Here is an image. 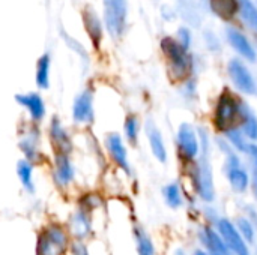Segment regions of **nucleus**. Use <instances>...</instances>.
<instances>
[{
    "instance_id": "11",
    "label": "nucleus",
    "mask_w": 257,
    "mask_h": 255,
    "mask_svg": "<svg viewBox=\"0 0 257 255\" xmlns=\"http://www.w3.org/2000/svg\"><path fill=\"white\" fill-rule=\"evenodd\" d=\"M72 122L77 126H92L95 122V95L92 87H84L72 101Z\"/></svg>"
},
{
    "instance_id": "21",
    "label": "nucleus",
    "mask_w": 257,
    "mask_h": 255,
    "mask_svg": "<svg viewBox=\"0 0 257 255\" xmlns=\"http://www.w3.org/2000/svg\"><path fill=\"white\" fill-rule=\"evenodd\" d=\"M133 240L137 255H158V249L151 233L140 224L133 225Z\"/></svg>"
},
{
    "instance_id": "5",
    "label": "nucleus",
    "mask_w": 257,
    "mask_h": 255,
    "mask_svg": "<svg viewBox=\"0 0 257 255\" xmlns=\"http://www.w3.org/2000/svg\"><path fill=\"white\" fill-rule=\"evenodd\" d=\"M72 239L66 227L60 222L45 224L36 237L35 255H66L71 251Z\"/></svg>"
},
{
    "instance_id": "41",
    "label": "nucleus",
    "mask_w": 257,
    "mask_h": 255,
    "mask_svg": "<svg viewBox=\"0 0 257 255\" xmlns=\"http://www.w3.org/2000/svg\"><path fill=\"white\" fill-rule=\"evenodd\" d=\"M175 39L181 44L182 48H185V50L190 51V47H191V42H193V35H191V32H190L188 27H181L178 30V35H176Z\"/></svg>"
},
{
    "instance_id": "34",
    "label": "nucleus",
    "mask_w": 257,
    "mask_h": 255,
    "mask_svg": "<svg viewBox=\"0 0 257 255\" xmlns=\"http://www.w3.org/2000/svg\"><path fill=\"white\" fill-rule=\"evenodd\" d=\"M223 215L224 213L221 212V209L217 204H202L200 224H205V225H209V227H215V224L218 222V219Z\"/></svg>"
},
{
    "instance_id": "39",
    "label": "nucleus",
    "mask_w": 257,
    "mask_h": 255,
    "mask_svg": "<svg viewBox=\"0 0 257 255\" xmlns=\"http://www.w3.org/2000/svg\"><path fill=\"white\" fill-rule=\"evenodd\" d=\"M214 150L215 153H218L221 158L232 153V147L229 146V143L226 141V138L223 135H214Z\"/></svg>"
},
{
    "instance_id": "33",
    "label": "nucleus",
    "mask_w": 257,
    "mask_h": 255,
    "mask_svg": "<svg viewBox=\"0 0 257 255\" xmlns=\"http://www.w3.org/2000/svg\"><path fill=\"white\" fill-rule=\"evenodd\" d=\"M187 186V185H185ZM188 189V188H187ZM185 210H187V215H188V219L194 224V225H197V224H200V215H202V203L188 191L187 192V201H185V207H184Z\"/></svg>"
},
{
    "instance_id": "23",
    "label": "nucleus",
    "mask_w": 257,
    "mask_h": 255,
    "mask_svg": "<svg viewBox=\"0 0 257 255\" xmlns=\"http://www.w3.org/2000/svg\"><path fill=\"white\" fill-rule=\"evenodd\" d=\"M83 24H84V29H86L87 36L90 38L93 47H95V48H99L101 41H102V35H104L102 23H101L98 14H96L90 6H87V8L83 11Z\"/></svg>"
},
{
    "instance_id": "44",
    "label": "nucleus",
    "mask_w": 257,
    "mask_h": 255,
    "mask_svg": "<svg viewBox=\"0 0 257 255\" xmlns=\"http://www.w3.org/2000/svg\"><path fill=\"white\" fill-rule=\"evenodd\" d=\"M248 195L251 197V201H253V203L257 206V183H251Z\"/></svg>"
},
{
    "instance_id": "45",
    "label": "nucleus",
    "mask_w": 257,
    "mask_h": 255,
    "mask_svg": "<svg viewBox=\"0 0 257 255\" xmlns=\"http://www.w3.org/2000/svg\"><path fill=\"white\" fill-rule=\"evenodd\" d=\"M191 255H211L208 251H205L203 248H200V246H194L193 249H191Z\"/></svg>"
},
{
    "instance_id": "46",
    "label": "nucleus",
    "mask_w": 257,
    "mask_h": 255,
    "mask_svg": "<svg viewBox=\"0 0 257 255\" xmlns=\"http://www.w3.org/2000/svg\"><path fill=\"white\" fill-rule=\"evenodd\" d=\"M253 255H257V248H256V251H254V254H253Z\"/></svg>"
},
{
    "instance_id": "30",
    "label": "nucleus",
    "mask_w": 257,
    "mask_h": 255,
    "mask_svg": "<svg viewBox=\"0 0 257 255\" xmlns=\"http://www.w3.org/2000/svg\"><path fill=\"white\" fill-rule=\"evenodd\" d=\"M179 95L187 104H196L200 96L197 77H191V78L179 83Z\"/></svg>"
},
{
    "instance_id": "10",
    "label": "nucleus",
    "mask_w": 257,
    "mask_h": 255,
    "mask_svg": "<svg viewBox=\"0 0 257 255\" xmlns=\"http://www.w3.org/2000/svg\"><path fill=\"white\" fill-rule=\"evenodd\" d=\"M104 2V23L107 32L113 39L122 38L126 29L128 6L126 0H102Z\"/></svg>"
},
{
    "instance_id": "35",
    "label": "nucleus",
    "mask_w": 257,
    "mask_h": 255,
    "mask_svg": "<svg viewBox=\"0 0 257 255\" xmlns=\"http://www.w3.org/2000/svg\"><path fill=\"white\" fill-rule=\"evenodd\" d=\"M101 206H102V198L96 192H86V194H83L80 197L78 203H77V207H80L83 210H87L90 213H93Z\"/></svg>"
},
{
    "instance_id": "40",
    "label": "nucleus",
    "mask_w": 257,
    "mask_h": 255,
    "mask_svg": "<svg viewBox=\"0 0 257 255\" xmlns=\"http://www.w3.org/2000/svg\"><path fill=\"white\" fill-rule=\"evenodd\" d=\"M203 41L206 44V48L211 51V53H217L221 50V42H220V38L214 33V32H205L203 35Z\"/></svg>"
},
{
    "instance_id": "2",
    "label": "nucleus",
    "mask_w": 257,
    "mask_h": 255,
    "mask_svg": "<svg viewBox=\"0 0 257 255\" xmlns=\"http://www.w3.org/2000/svg\"><path fill=\"white\" fill-rule=\"evenodd\" d=\"M247 99L238 95L232 87H223L212 101L209 110L208 126L215 135H223L227 131L239 126L242 108Z\"/></svg>"
},
{
    "instance_id": "8",
    "label": "nucleus",
    "mask_w": 257,
    "mask_h": 255,
    "mask_svg": "<svg viewBox=\"0 0 257 255\" xmlns=\"http://www.w3.org/2000/svg\"><path fill=\"white\" fill-rule=\"evenodd\" d=\"M104 150H105L108 159L111 161V164L117 170H120L128 177L133 176V164L130 161L128 144L125 143L120 132L111 131V132L105 134V137H104Z\"/></svg>"
},
{
    "instance_id": "28",
    "label": "nucleus",
    "mask_w": 257,
    "mask_h": 255,
    "mask_svg": "<svg viewBox=\"0 0 257 255\" xmlns=\"http://www.w3.org/2000/svg\"><path fill=\"white\" fill-rule=\"evenodd\" d=\"M233 224H235V227H236V230L239 231V234L242 236V239L253 248V246H256L257 243V230L256 227L244 216V215H241V213H238V215H235L233 218Z\"/></svg>"
},
{
    "instance_id": "20",
    "label": "nucleus",
    "mask_w": 257,
    "mask_h": 255,
    "mask_svg": "<svg viewBox=\"0 0 257 255\" xmlns=\"http://www.w3.org/2000/svg\"><path fill=\"white\" fill-rule=\"evenodd\" d=\"M226 39L229 42V45L236 51V54L239 56L241 60H244L245 63H256L257 62V50L256 47L250 42V39L239 32L238 29L229 27L226 30Z\"/></svg>"
},
{
    "instance_id": "9",
    "label": "nucleus",
    "mask_w": 257,
    "mask_h": 255,
    "mask_svg": "<svg viewBox=\"0 0 257 255\" xmlns=\"http://www.w3.org/2000/svg\"><path fill=\"white\" fill-rule=\"evenodd\" d=\"M18 149L23 153L24 159L32 162L33 165H39L44 162V153H42V141H41V129L39 125L27 123L24 126V131L20 134L18 140Z\"/></svg>"
},
{
    "instance_id": "16",
    "label": "nucleus",
    "mask_w": 257,
    "mask_h": 255,
    "mask_svg": "<svg viewBox=\"0 0 257 255\" xmlns=\"http://www.w3.org/2000/svg\"><path fill=\"white\" fill-rule=\"evenodd\" d=\"M194 237H196L197 246L203 248L211 255H233L214 227L197 224L194 230Z\"/></svg>"
},
{
    "instance_id": "27",
    "label": "nucleus",
    "mask_w": 257,
    "mask_h": 255,
    "mask_svg": "<svg viewBox=\"0 0 257 255\" xmlns=\"http://www.w3.org/2000/svg\"><path fill=\"white\" fill-rule=\"evenodd\" d=\"M50 72H51V57L48 53H45L36 62L35 83H36L38 89L47 90L50 87Z\"/></svg>"
},
{
    "instance_id": "17",
    "label": "nucleus",
    "mask_w": 257,
    "mask_h": 255,
    "mask_svg": "<svg viewBox=\"0 0 257 255\" xmlns=\"http://www.w3.org/2000/svg\"><path fill=\"white\" fill-rule=\"evenodd\" d=\"M47 134H48V140H50V144H51V149L54 153H66V155L72 153L74 141L60 117L53 116L50 119Z\"/></svg>"
},
{
    "instance_id": "4",
    "label": "nucleus",
    "mask_w": 257,
    "mask_h": 255,
    "mask_svg": "<svg viewBox=\"0 0 257 255\" xmlns=\"http://www.w3.org/2000/svg\"><path fill=\"white\" fill-rule=\"evenodd\" d=\"M220 171L226 180L227 188L236 197H245L250 192L251 177L245 165L244 155L232 152L221 158Z\"/></svg>"
},
{
    "instance_id": "43",
    "label": "nucleus",
    "mask_w": 257,
    "mask_h": 255,
    "mask_svg": "<svg viewBox=\"0 0 257 255\" xmlns=\"http://www.w3.org/2000/svg\"><path fill=\"white\" fill-rule=\"evenodd\" d=\"M170 255H191V251L184 245H178L170 251Z\"/></svg>"
},
{
    "instance_id": "15",
    "label": "nucleus",
    "mask_w": 257,
    "mask_h": 255,
    "mask_svg": "<svg viewBox=\"0 0 257 255\" xmlns=\"http://www.w3.org/2000/svg\"><path fill=\"white\" fill-rule=\"evenodd\" d=\"M53 182L59 189H68L74 185L77 168L74 165V161L71 155L66 153H54L53 156Z\"/></svg>"
},
{
    "instance_id": "14",
    "label": "nucleus",
    "mask_w": 257,
    "mask_h": 255,
    "mask_svg": "<svg viewBox=\"0 0 257 255\" xmlns=\"http://www.w3.org/2000/svg\"><path fill=\"white\" fill-rule=\"evenodd\" d=\"M93 213L83 210L77 207L71 215L66 222V230L72 239V242H81L84 243L93 233Z\"/></svg>"
},
{
    "instance_id": "42",
    "label": "nucleus",
    "mask_w": 257,
    "mask_h": 255,
    "mask_svg": "<svg viewBox=\"0 0 257 255\" xmlns=\"http://www.w3.org/2000/svg\"><path fill=\"white\" fill-rule=\"evenodd\" d=\"M69 252L72 255H90L86 243H81V242H72Z\"/></svg>"
},
{
    "instance_id": "36",
    "label": "nucleus",
    "mask_w": 257,
    "mask_h": 255,
    "mask_svg": "<svg viewBox=\"0 0 257 255\" xmlns=\"http://www.w3.org/2000/svg\"><path fill=\"white\" fill-rule=\"evenodd\" d=\"M244 159L251 177V183H257V144L248 146L247 152L244 153Z\"/></svg>"
},
{
    "instance_id": "25",
    "label": "nucleus",
    "mask_w": 257,
    "mask_h": 255,
    "mask_svg": "<svg viewBox=\"0 0 257 255\" xmlns=\"http://www.w3.org/2000/svg\"><path fill=\"white\" fill-rule=\"evenodd\" d=\"M15 171H17V177H18L20 185L24 189V192H27L29 195H33L35 191H36V183H35V179H33L35 165L23 158V159H20L17 162Z\"/></svg>"
},
{
    "instance_id": "24",
    "label": "nucleus",
    "mask_w": 257,
    "mask_h": 255,
    "mask_svg": "<svg viewBox=\"0 0 257 255\" xmlns=\"http://www.w3.org/2000/svg\"><path fill=\"white\" fill-rule=\"evenodd\" d=\"M239 129L242 131V134L251 144H257V111L251 107L248 101L245 102L242 108Z\"/></svg>"
},
{
    "instance_id": "13",
    "label": "nucleus",
    "mask_w": 257,
    "mask_h": 255,
    "mask_svg": "<svg viewBox=\"0 0 257 255\" xmlns=\"http://www.w3.org/2000/svg\"><path fill=\"white\" fill-rule=\"evenodd\" d=\"M143 131H145V137H146L148 147H149L152 158L158 164H163V165L167 164L170 159V152H169V147H167V143H166L161 128L152 119H148L143 123Z\"/></svg>"
},
{
    "instance_id": "1",
    "label": "nucleus",
    "mask_w": 257,
    "mask_h": 255,
    "mask_svg": "<svg viewBox=\"0 0 257 255\" xmlns=\"http://www.w3.org/2000/svg\"><path fill=\"white\" fill-rule=\"evenodd\" d=\"M182 180L188 191L202 204H215L218 198L217 179L214 168V155L200 153L199 158L185 167H181Z\"/></svg>"
},
{
    "instance_id": "22",
    "label": "nucleus",
    "mask_w": 257,
    "mask_h": 255,
    "mask_svg": "<svg viewBox=\"0 0 257 255\" xmlns=\"http://www.w3.org/2000/svg\"><path fill=\"white\" fill-rule=\"evenodd\" d=\"M142 131H143L142 117L136 113L126 114L123 119V126H122V137H123L125 143L133 147H137L140 143Z\"/></svg>"
},
{
    "instance_id": "7",
    "label": "nucleus",
    "mask_w": 257,
    "mask_h": 255,
    "mask_svg": "<svg viewBox=\"0 0 257 255\" xmlns=\"http://www.w3.org/2000/svg\"><path fill=\"white\" fill-rule=\"evenodd\" d=\"M227 77L230 81V87L241 95L242 98H256L257 96V80L251 69L247 66L244 60L239 57H232L226 66Z\"/></svg>"
},
{
    "instance_id": "31",
    "label": "nucleus",
    "mask_w": 257,
    "mask_h": 255,
    "mask_svg": "<svg viewBox=\"0 0 257 255\" xmlns=\"http://www.w3.org/2000/svg\"><path fill=\"white\" fill-rule=\"evenodd\" d=\"M178 9L181 17L190 23L191 26H199L200 24V14L199 9L194 3V0H179L178 2Z\"/></svg>"
},
{
    "instance_id": "29",
    "label": "nucleus",
    "mask_w": 257,
    "mask_h": 255,
    "mask_svg": "<svg viewBox=\"0 0 257 255\" xmlns=\"http://www.w3.org/2000/svg\"><path fill=\"white\" fill-rule=\"evenodd\" d=\"M223 137L226 138V141L229 143V146L232 147V150L236 152V153H239V155H244V153L247 152L248 146L251 144V143L245 138V135L242 134V131L239 129V126H236V128L227 131L226 134H223Z\"/></svg>"
},
{
    "instance_id": "26",
    "label": "nucleus",
    "mask_w": 257,
    "mask_h": 255,
    "mask_svg": "<svg viewBox=\"0 0 257 255\" xmlns=\"http://www.w3.org/2000/svg\"><path fill=\"white\" fill-rule=\"evenodd\" d=\"M211 11L224 21H232L239 11L238 0H209Z\"/></svg>"
},
{
    "instance_id": "3",
    "label": "nucleus",
    "mask_w": 257,
    "mask_h": 255,
    "mask_svg": "<svg viewBox=\"0 0 257 255\" xmlns=\"http://www.w3.org/2000/svg\"><path fill=\"white\" fill-rule=\"evenodd\" d=\"M161 51L167 62L169 75L173 81L182 83L191 77H196V59L194 56L181 47V44L173 36H164L160 42Z\"/></svg>"
},
{
    "instance_id": "37",
    "label": "nucleus",
    "mask_w": 257,
    "mask_h": 255,
    "mask_svg": "<svg viewBox=\"0 0 257 255\" xmlns=\"http://www.w3.org/2000/svg\"><path fill=\"white\" fill-rule=\"evenodd\" d=\"M60 35H62L65 44L68 45V48H71L74 53H77V54L81 57V60H84L86 63H89V56H87V51H86V48L83 47V44H80L77 39H74L72 36H69L65 30H60Z\"/></svg>"
},
{
    "instance_id": "6",
    "label": "nucleus",
    "mask_w": 257,
    "mask_h": 255,
    "mask_svg": "<svg viewBox=\"0 0 257 255\" xmlns=\"http://www.w3.org/2000/svg\"><path fill=\"white\" fill-rule=\"evenodd\" d=\"M173 147L175 155L179 162V168L193 164L200 155L199 135L194 123L184 120L181 122L173 134Z\"/></svg>"
},
{
    "instance_id": "12",
    "label": "nucleus",
    "mask_w": 257,
    "mask_h": 255,
    "mask_svg": "<svg viewBox=\"0 0 257 255\" xmlns=\"http://www.w3.org/2000/svg\"><path fill=\"white\" fill-rule=\"evenodd\" d=\"M217 230V233L220 234V237L223 239V242L227 245V248L232 251L233 255H253L251 246L242 239V236L239 234V231L236 230L233 219L227 215H223L218 222L214 227Z\"/></svg>"
},
{
    "instance_id": "18",
    "label": "nucleus",
    "mask_w": 257,
    "mask_h": 255,
    "mask_svg": "<svg viewBox=\"0 0 257 255\" xmlns=\"http://www.w3.org/2000/svg\"><path fill=\"white\" fill-rule=\"evenodd\" d=\"M15 102L24 108L29 116V120L35 125H39L47 116V105L41 93L38 92H27L15 95Z\"/></svg>"
},
{
    "instance_id": "38",
    "label": "nucleus",
    "mask_w": 257,
    "mask_h": 255,
    "mask_svg": "<svg viewBox=\"0 0 257 255\" xmlns=\"http://www.w3.org/2000/svg\"><path fill=\"white\" fill-rule=\"evenodd\" d=\"M239 213L244 215L257 230V206L253 201H244L241 204V209H239Z\"/></svg>"
},
{
    "instance_id": "19",
    "label": "nucleus",
    "mask_w": 257,
    "mask_h": 255,
    "mask_svg": "<svg viewBox=\"0 0 257 255\" xmlns=\"http://www.w3.org/2000/svg\"><path fill=\"white\" fill-rule=\"evenodd\" d=\"M187 192H188V189L182 179L169 180L167 183H164L161 186V198H163L166 207L173 212L182 210L185 207Z\"/></svg>"
},
{
    "instance_id": "32",
    "label": "nucleus",
    "mask_w": 257,
    "mask_h": 255,
    "mask_svg": "<svg viewBox=\"0 0 257 255\" xmlns=\"http://www.w3.org/2000/svg\"><path fill=\"white\" fill-rule=\"evenodd\" d=\"M239 2V15L244 23L257 32V6L251 0H238Z\"/></svg>"
}]
</instances>
